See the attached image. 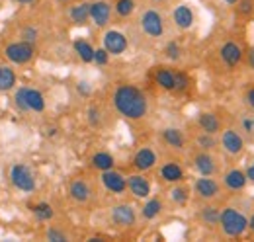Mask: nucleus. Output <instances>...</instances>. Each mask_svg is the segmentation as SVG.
<instances>
[{
    "mask_svg": "<svg viewBox=\"0 0 254 242\" xmlns=\"http://www.w3.org/2000/svg\"><path fill=\"white\" fill-rule=\"evenodd\" d=\"M10 178L20 191H33L35 189V178L26 164H14L10 170Z\"/></svg>",
    "mask_w": 254,
    "mask_h": 242,
    "instance_id": "obj_7",
    "label": "nucleus"
},
{
    "mask_svg": "<svg viewBox=\"0 0 254 242\" xmlns=\"http://www.w3.org/2000/svg\"><path fill=\"white\" fill-rule=\"evenodd\" d=\"M176 74V88L174 90H186L188 88V84H190V80H188V76L184 74V72H174Z\"/></svg>",
    "mask_w": 254,
    "mask_h": 242,
    "instance_id": "obj_37",
    "label": "nucleus"
},
{
    "mask_svg": "<svg viewBox=\"0 0 254 242\" xmlns=\"http://www.w3.org/2000/svg\"><path fill=\"white\" fill-rule=\"evenodd\" d=\"M170 197H172L174 203L184 205V203H188V199H190V191H188V187H184V185H176V187H172Z\"/></svg>",
    "mask_w": 254,
    "mask_h": 242,
    "instance_id": "obj_31",
    "label": "nucleus"
},
{
    "mask_svg": "<svg viewBox=\"0 0 254 242\" xmlns=\"http://www.w3.org/2000/svg\"><path fill=\"white\" fill-rule=\"evenodd\" d=\"M26 102H28V108L33 112H43L45 110V100H43V94L39 90L26 88Z\"/></svg>",
    "mask_w": 254,
    "mask_h": 242,
    "instance_id": "obj_25",
    "label": "nucleus"
},
{
    "mask_svg": "<svg viewBox=\"0 0 254 242\" xmlns=\"http://www.w3.org/2000/svg\"><path fill=\"white\" fill-rule=\"evenodd\" d=\"M127 189H129L135 197L147 199V197L151 195V182L147 180L145 176H141V174H131V176L127 178Z\"/></svg>",
    "mask_w": 254,
    "mask_h": 242,
    "instance_id": "obj_15",
    "label": "nucleus"
},
{
    "mask_svg": "<svg viewBox=\"0 0 254 242\" xmlns=\"http://www.w3.org/2000/svg\"><path fill=\"white\" fill-rule=\"evenodd\" d=\"M172 20H174L176 28H180V30H190L191 26H193V12H191L190 6L180 4V6L174 8Z\"/></svg>",
    "mask_w": 254,
    "mask_h": 242,
    "instance_id": "obj_19",
    "label": "nucleus"
},
{
    "mask_svg": "<svg viewBox=\"0 0 254 242\" xmlns=\"http://www.w3.org/2000/svg\"><path fill=\"white\" fill-rule=\"evenodd\" d=\"M249 231H251V233L254 235V213L251 215V217H249Z\"/></svg>",
    "mask_w": 254,
    "mask_h": 242,
    "instance_id": "obj_46",
    "label": "nucleus"
},
{
    "mask_svg": "<svg viewBox=\"0 0 254 242\" xmlns=\"http://www.w3.org/2000/svg\"><path fill=\"white\" fill-rule=\"evenodd\" d=\"M0 70H2V66H0Z\"/></svg>",
    "mask_w": 254,
    "mask_h": 242,
    "instance_id": "obj_51",
    "label": "nucleus"
},
{
    "mask_svg": "<svg viewBox=\"0 0 254 242\" xmlns=\"http://www.w3.org/2000/svg\"><path fill=\"white\" fill-rule=\"evenodd\" d=\"M245 172H247V178H249V182H251V183H254V162H251V164H249V168H247Z\"/></svg>",
    "mask_w": 254,
    "mask_h": 242,
    "instance_id": "obj_44",
    "label": "nucleus"
},
{
    "mask_svg": "<svg viewBox=\"0 0 254 242\" xmlns=\"http://www.w3.org/2000/svg\"><path fill=\"white\" fill-rule=\"evenodd\" d=\"M157 2H164V0H157Z\"/></svg>",
    "mask_w": 254,
    "mask_h": 242,
    "instance_id": "obj_50",
    "label": "nucleus"
},
{
    "mask_svg": "<svg viewBox=\"0 0 254 242\" xmlns=\"http://www.w3.org/2000/svg\"><path fill=\"white\" fill-rule=\"evenodd\" d=\"M35 39H37V31L33 30V28H26V30H22V41H28V43H35Z\"/></svg>",
    "mask_w": 254,
    "mask_h": 242,
    "instance_id": "obj_40",
    "label": "nucleus"
},
{
    "mask_svg": "<svg viewBox=\"0 0 254 242\" xmlns=\"http://www.w3.org/2000/svg\"><path fill=\"white\" fill-rule=\"evenodd\" d=\"M243 131H247V133H251V131H254V120H243Z\"/></svg>",
    "mask_w": 254,
    "mask_h": 242,
    "instance_id": "obj_43",
    "label": "nucleus"
},
{
    "mask_svg": "<svg viewBox=\"0 0 254 242\" xmlns=\"http://www.w3.org/2000/svg\"><path fill=\"white\" fill-rule=\"evenodd\" d=\"M102 183H104V187H106L108 191H112V193H116V195L126 193V189H127V178L124 174L116 172L114 168L102 172Z\"/></svg>",
    "mask_w": 254,
    "mask_h": 242,
    "instance_id": "obj_10",
    "label": "nucleus"
},
{
    "mask_svg": "<svg viewBox=\"0 0 254 242\" xmlns=\"http://www.w3.org/2000/svg\"><path fill=\"white\" fill-rule=\"evenodd\" d=\"M219 227H221L223 235L231 237V239H239L247 233L249 229V219L245 213H241L239 209L227 205L225 209H221V219H219Z\"/></svg>",
    "mask_w": 254,
    "mask_h": 242,
    "instance_id": "obj_2",
    "label": "nucleus"
},
{
    "mask_svg": "<svg viewBox=\"0 0 254 242\" xmlns=\"http://www.w3.org/2000/svg\"><path fill=\"white\" fill-rule=\"evenodd\" d=\"M16 84V74L12 68L8 66H2L0 70V92H6V90H12Z\"/></svg>",
    "mask_w": 254,
    "mask_h": 242,
    "instance_id": "obj_30",
    "label": "nucleus"
},
{
    "mask_svg": "<svg viewBox=\"0 0 254 242\" xmlns=\"http://www.w3.org/2000/svg\"><path fill=\"white\" fill-rule=\"evenodd\" d=\"M20 4H30V2H33V0H18Z\"/></svg>",
    "mask_w": 254,
    "mask_h": 242,
    "instance_id": "obj_48",
    "label": "nucleus"
},
{
    "mask_svg": "<svg viewBox=\"0 0 254 242\" xmlns=\"http://www.w3.org/2000/svg\"><path fill=\"white\" fill-rule=\"evenodd\" d=\"M164 51H166V57H168V59L176 60L178 57H180V47H178V43H174V41H170V43L166 45Z\"/></svg>",
    "mask_w": 254,
    "mask_h": 242,
    "instance_id": "obj_36",
    "label": "nucleus"
},
{
    "mask_svg": "<svg viewBox=\"0 0 254 242\" xmlns=\"http://www.w3.org/2000/svg\"><path fill=\"white\" fill-rule=\"evenodd\" d=\"M157 152L153 151L151 147H143V149H139V151L135 152V156H133V166L139 170V172H145V170H151V168H155V164H157Z\"/></svg>",
    "mask_w": 254,
    "mask_h": 242,
    "instance_id": "obj_16",
    "label": "nucleus"
},
{
    "mask_svg": "<svg viewBox=\"0 0 254 242\" xmlns=\"http://www.w3.org/2000/svg\"><path fill=\"white\" fill-rule=\"evenodd\" d=\"M160 178L164 182H170V183H176L184 178V170L180 164L176 162H166L160 166Z\"/></svg>",
    "mask_w": 254,
    "mask_h": 242,
    "instance_id": "obj_22",
    "label": "nucleus"
},
{
    "mask_svg": "<svg viewBox=\"0 0 254 242\" xmlns=\"http://www.w3.org/2000/svg\"><path fill=\"white\" fill-rule=\"evenodd\" d=\"M195 145H197V149H199V151H215L219 143H217L215 135L201 131V133L195 137Z\"/></svg>",
    "mask_w": 254,
    "mask_h": 242,
    "instance_id": "obj_27",
    "label": "nucleus"
},
{
    "mask_svg": "<svg viewBox=\"0 0 254 242\" xmlns=\"http://www.w3.org/2000/svg\"><path fill=\"white\" fill-rule=\"evenodd\" d=\"M237 4H239V12H241L243 16H251V14L254 12V2H253V0H239Z\"/></svg>",
    "mask_w": 254,
    "mask_h": 242,
    "instance_id": "obj_35",
    "label": "nucleus"
},
{
    "mask_svg": "<svg viewBox=\"0 0 254 242\" xmlns=\"http://www.w3.org/2000/svg\"><path fill=\"white\" fill-rule=\"evenodd\" d=\"M33 213H35V217H37L39 221H49V219H53V207L47 205V203H37V205L33 207Z\"/></svg>",
    "mask_w": 254,
    "mask_h": 242,
    "instance_id": "obj_33",
    "label": "nucleus"
},
{
    "mask_svg": "<svg viewBox=\"0 0 254 242\" xmlns=\"http://www.w3.org/2000/svg\"><path fill=\"white\" fill-rule=\"evenodd\" d=\"M193 168L199 172V176H215L219 172V160L211 151H199L193 154Z\"/></svg>",
    "mask_w": 254,
    "mask_h": 242,
    "instance_id": "obj_6",
    "label": "nucleus"
},
{
    "mask_svg": "<svg viewBox=\"0 0 254 242\" xmlns=\"http://www.w3.org/2000/svg\"><path fill=\"white\" fill-rule=\"evenodd\" d=\"M59 2H70V0H59Z\"/></svg>",
    "mask_w": 254,
    "mask_h": 242,
    "instance_id": "obj_49",
    "label": "nucleus"
},
{
    "mask_svg": "<svg viewBox=\"0 0 254 242\" xmlns=\"http://www.w3.org/2000/svg\"><path fill=\"white\" fill-rule=\"evenodd\" d=\"M219 145H221V149L227 152L229 156H239L241 152L245 151V137L241 135L239 129L227 127V129H221Z\"/></svg>",
    "mask_w": 254,
    "mask_h": 242,
    "instance_id": "obj_3",
    "label": "nucleus"
},
{
    "mask_svg": "<svg viewBox=\"0 0 254 242\" xmlns=\"http://www.w3.org/2000/svg\"><path fill=\"white\" fill-rule=\"evenodd\" d=\"M160 137H162L164 145L170 147V149H174V151H182L186 147V137H184V133L178 127H166L160 133Z\"/></svg>",
    "mask_w": 254,
    "mask_h": 242,
    "instance_id": "obj_18",
    "label": "nucleus"
},
{
    "mask_svg": "<svg viewBox=\"0 0 254 242\" xmlns=\"http://www.w3.org/2000/svg\"><path fill=\"white\" fill-rule=\"evenodd\" d=\"M160 213H162V203H160V199H149L145 205H143V209H141V215L147 219V221H151V219H155V217H159Z\"/></svg>",
    "mask_w": 254,
    "mask_h": 242,
    "instance_id": "obj_29",
    "label": "nucleus"
},
{
    "mask_svg": "<svg viewBox=\"0 0 254 242\" xmlns=\"http://www.w3.org/2000/svg\"><path fill=\"white\" fill-rule=\"evenodd\" d=\"M133 10H135V0H118L116 2V14L122 16V18L131 16Z\"/></svg>",
    "mask_w": 254,
    "mask_h": 242,
    "instance_id": "obj_32",
    "label": "nucleus"
},
{
    "mask_svg": "<svg viewBox=\"0 0 254 242\" xmlns=\"http://www.w3.org/2000/svg\"><path fill=\"white\" fill-rule=\"evenodd\" d=\"M104 49L110 55H122L127 49V37L118 30H110L104 33Z\"/></svg>",
    "mask_w": 254,
    "mask_h": 242,
    "instance_id": "obj_9",
    "label": "nucleus"
},
{
    "mask_svg": "<svg viewBox=\"0 0 254 242\" xmlns=\"http://www.w3.org/2000/svg\"><path fill=\"white\" fill-rule=\"evenodd\" d=\"M68 193L76 203H86L92 197V187L86 180H72L68 185Z\"/></svg>",
    "mask_w": 254,
    "mask_h": 242,
    "instance_id": "obj_17",
    "label": "nucleus"
},
{
    "mask_svg": "<svg viewBox=\"0 0 254 242\" xmlns=\"http://www.w3.org/2000/svg\"><path fill=\"white\" fill-rule=\"evenodd\" d=\"M16 106L22 110V112H28L30 108H28V102H26V88H20V90L16 92Z\"/></svg>",
    "mask_w": 254,
    "mask_h": 242,
    "instance_id": "obj_34",
    "label": "nucleus"
},
{
    "mask_svg": "<svg viewBox=\"0 0 254 242\" xmlns=\"http://www.w3.org/2000/svg\"><path fill=\"white\" fill-rule=\"evenodd\" d=\"M247 60H249V66L254 70V47L249 49V57H247Z\"/></svg>",
    "mask_w": 254,
    "mask_h": 242,
    "instance_id": "obj_45",
    "label": "nucleus"
},
{
    "mask_svg": "<svg viewBox=\"0 0 254 242\" xmlns=\"http://www.w3.org/2000/svg\"><path fill=\"white\" fill-rule=\"evenodd\" d=\"M74 51L78 53V57L84 60V62H92L94 60V47L88 43V41H84V39H78V41H74Z\"/></svg>",
    "mask_w": 254,
    "mask_h": 242,
    "instance_id": "obj_28",
    "label": "nucleus"
},
{
    "mask_svg": "<svg viewBox=\"0 0 254 242\" xmlns=\"http://www.w3.org/2000/svg\"><path fill=\"white\" fill-rule=\"evenodd\" d=\"M94 60L98 62V64H108V60H110V53H108L106 49H96Z\"/></svg>",
    "mask_w": 254,
    "mask_h": 242,
    "instance_id": "obj_38",
    "label": "nucleus"
},
{
    "mask_svg": "<svg viewBox=\"0 0 254 242\" xmlns=\"http://www.w3.org/2000/svg\"><path fill=\"white\" fill-rule=\"evenodd\" d=\"M219 57L229 68H233L243 60V49L237 41H225L219 49Z\"/></svg>",
    "mask_w": 254,
    "mask_h": 242,
    "instance_id": "obj_12",
    "label": "nucleus"
},
{
    "mask_svg": "<svg viewBox=\"0 0 254 242\" xmlns=\"http://www.w3.org/2000/svg\"><path fill=\"white\" fill-rule=\"evenodd\" d=\"M155 82L159 84L162 90H174L176 88V74L170 68L160 66L155 70Z\"/></svg>",
    "mask_w": 254,
    "mask_h": 242,
    "instance_id": "obj_23",
    "label": "nucleus"
},
{
    "mask_svg": "<svg viewBox=\"0 0 254 242\" xmlns=\"http://www.w3.org/2000/svg\"><path fill=\"white\" fill-rule=\"evenodd\" d=\"M90 18L94 20V24L98 28H104L110 24L112 18V6L106 0H96L90 4Z\"/></svg>",
    "mask_w": 254,
    "mask_h": 242,
    "instance_id": "obj_14",
    "label": "nucleus"
},
{
    "mask_svg": "<svg viewBox=\"0 0 254 242\" xmlns=\"http://www.w3.org/2000/svg\"><path fill=\"white\" fill-rule=\"evenodd\" d=\"M219 219H221V209L217 205H203L199 209V221L205 225V227H217L219 225Z\"/></svg>",
    "mask_w": 254,
    "mask_h": 242,
    "instance_id": "obj_21",
    "label": "nucleus"
},
{
    "mask_svg": "<svg viewBox=\"0 0 254 242\" xmlns=\"http://www.w3.org/2000/svg\"><path fill=\"white\" fill-rule=\"evenodd\" d=\"M112 221L114 225L118 227H133L135 221H137V215H135V209L127 203H120V205H114L112 207Z\"/></svg>",
    "mask_w": 254,
    "mask_h": 242,
    "instance_id": "obj_11",
    "label": "nucleus"
},
{
    "mask_svg": "<svg viewBox=\"0 0 254 242\" xmlns=\"http://www.w3.org/2000/svg\"><path fill=\"white\" fill-rule=\"evenodd\" d=\"M112 102H114V108L120 116H124L127 120L139 121L143 120L149 112V102H147V96L139 90L137 86H131V84H122L114 90L112 96Z\"/></svg>",
    "mask_w": 254,
    "mask_h": 242,
    "instance_id": "obj_1",
    "label": "nucleus"
},
{
    "mask_svg": "<svg viewBox=\"0 0 254 242\" xmlns=\"http://www.w3.org/2000/svg\"><path fill=\"white\" fill-rule=\"evenodd\" d=\"M193 191L199 199L203 201H213L215 197L221 195V183L213 176H201L193 182Z\"/></svg>",
    "mask_w": 254,
    "mask_h": 242,
    "instance_id": "obj_4",
    "label": "nucleus"
},
{
    "mask_svg": "<svg viewBox=\"0 0 254 242\" xmlns=\"http://www.w3.org/2000/svg\"><path fill=\"white\" fill-rule=\"evenodd\" d=\"M249 183L247 178V172L245 170H239V168H231L223 174V185L231 191H243Z\"/></svg>",
    "mask_w": 254,
    "mask_h": 242,
    "instance_id": "obj_13",
    "label": "nucleus"
},
{
    "mask_svg": "<svg viewBox=\"0 0 254 242\" xmlns=\"http://www.w3.org/2000/svg\"><path fill=\"white\" fill-rule=\"evenodd\" d=\"M68 16H70V20H72L74 24H78V26L86 24L88 18H90V2H78V4H74V6L68 10Z\"/></svg>",
    "mask_w": 254,
    "mask_h": 242,
    "instance_id": "obj_24",
    "label": "nucleus"
},
{
    "mask_svg": "<svg viewBox=\"0 0 254 242\" xmlns=\"http://www.w3.org/2000/svg\"><path fill=\"white\" fill-rule=\"evenodd\" d=\"M47 241L64 242V241H66V237H64V233L57 231V229H49V231H47Z\"/></svg>",
    "mask_w": 254,
    "mask_h": 242,
    "instance_id": "obj_39",
    "label": "nucleus"
},
{
    "mask_svg": "<svg viewBox=\"0 0 254 242\" xmlns=\"http://www.w3.org/2000/svg\"><path fill=\"white\" fill-rule=\"evenodd\" d=\"M114 164L116 162H114V156L110 152H96L94 156H92V166H94L96 170H100V172L112 170Z\"/></svg>",
    "mask_w": 254,
    "mask_h": 242,
    "instance_id": "obj_26",
    "label": "nucleus"
},
{
    "mask_svg": "<svg viewBox=\"0 0 254 242\" xmlns=\"http://www.w3.org/2000/svg\"><path fill=\"white\" fill-rule=\"evenodd\" d=\"M141 30L145 31L149 37H162L164 35V20L157 10L149 8L141 14Z\"/></svg>",
    "mask_w": 254,
    "mask_h": 242,
    "instance_id": "obj_5",
    "label": "nucleus"
},
{
    "mask_svg": "<svg viewBox=\"0 0 254 242\" xmlns=\"http://www.w3.org/2000/svg\"><path fill=\"white\" fill-rule=\"evenodd\" d=\"M223 2H225V4H229V6H235L239 0H223Z\"/></svg>",
    "mask_w": 254,
    "mask_h": 242,
    "instance_id": "obj_47",
    "label": "nucleus"
},
{
    "mask_svg": "<svg viewBox=\"0 0 254 242\" xmlns=\"http://www.w3.org/2000/svg\"><path fill=\"white\" fill-rule=\"evenodd\" d=\"M197 125L205 133H211V135L221 133V120L215 114H211V112H201L197 116Z\"/></svg>",
    "mask_w": 254,
    "mask_h": 242,
    "instance_id": "obj_20",
    "label": "nucleus"
},
{
    "mask_svg": "<svg viewBox=\"0 0 254 242\" xmlns=\"http://www.w3.org/2000/svg\"><path fill=\"white\" fill-rule=\"evenodd\" d=\"M6 57L16 62V64H26L33 59V45L28 41H18V43H10L6 47Z\"/></svg>",
    "mask_w": 254,
    "mask_h": 242,
    "instance_id": "obj_8",
    "label": "nucleus"
},
{
    "mask_svg": "<svg viewBox=\"0 0 254 242\" xmlns=\"http://www.w3.org/2000/svg\"><path fill=\"white\" fill-rule=\"evenodd\" d=\"M245 100H247V104L254 110V86L245 92Z\"/></svg>",
    "mask_w": 254,
    "mask_h": 242,
    "instance_id": "obj_42",
    "label": "nucleus"
},
{
    "mask_svg": "<svg viewBox=\"0 0 254 242\" xmlns=\"http://www.w3.org/2000/svg\"><path fill=\"white\" fill-rule=\"evenodd\" d=\"M98 116H100V114H98L96 108H90V110H88V121H90L92 125H98V123H100V118H98Z\"/></svg>",
    "mask_w": 254,
    "mask_h": 242,
    "instance_id": "obj_41",
    "label": "nucleus"
}]
</instances>
